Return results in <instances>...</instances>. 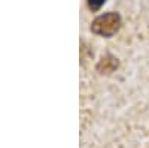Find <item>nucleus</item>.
Segmentation results:
<instances>
[{
    "label": "nucleus",
    "mask_w": 149,
    "mask_h": 148,
    "mask_svg": "<svg viewBox=\"0 0 149 148\" xmlns=\"http://www.w3.org/2000/svg\"><path fill=\"white\" fill-rule=\"evenodd\" d=\"M121 26V17L116 12H109V14H103L100 17H97L93 24H91V30L93 33L98 36H113Z\"/></svg>",
    "instance_id": "f257e3e1"
},
{
    "label": "nucleus",
    "mask_w": 149,
    "mask_h": 148,
    "mask_svg": "<svg viewBox=\"0 0 149 148\" xmlns=\"http://www.w3.org/2000/svg\"><path fill=\"white\" fill-rule=\"evenodd\" d=\"M106 2V0H88V6L91 11H97V9H100L102 5Z\"/></svg>",
    "instance_id": "f03ea898"
}]
</instances>
